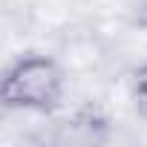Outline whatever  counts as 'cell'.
Returning a JSON list of instances; mask_svg holds the SVG:
<instances>
[{"label": "cell", "mask_w": 147, "mask_h": 147, "mask_svg": "<svg viewBox=\"0 0 147 147\" xmlns=\"http://www.w3.org/2000/svg\"><path fill=\"white\" fill-rule=\"evenodd\" d=\"M61 98V72L49 58H26L9 69L3 81V101L9 107L49 110Z\"/></svg>", "instance_id": "obj_1"}, {"label": "cell", "mask_w": 147, "mask_h": 147, "mask_svg": "<svg viewBox=\"0 0 147 147\" xmlns=\"http://www.w3.org/2000/svg\"><path fill=\"white\" fill-rule=\"evenodd\" d=\"M136 107L147 115V63L138 69V75H136Z\"/></svg>", "instance_id": "obj_2"}]
</instances>
